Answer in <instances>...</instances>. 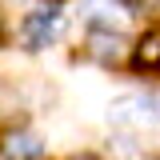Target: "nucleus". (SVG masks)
Wrapping results in <instances>:
<instances>
[{"mask_svg": "<svg viewBox=\"0 0 160 160\" xmlns=\"http://www.w3.org/2000/svg\"><path fill=\"white\" fill-rule=\"evenodd\" d=\"M112 124H120V128H152V124H160V100L148 96V92L120 96L112 104Z\"/></svg>", "mask_w": 160, "mask_h": 160, "instance_id": "f257e3e1", "label": "nucleus"}, {"mask_svg": "<svg viewBox=\"0 0 160 160\" xmlns=\"http://www.w3.org/2000/svg\"><path fill=\"white\" fill-rule=\"evenodd\" d=\"M72 160H100V156H88V152H84V156H72Z\"/></svg>", "mask_w": 160, "mask_h": 160, "instance_id": "423d86ee", "label": "nucleus"}, {"mask_svg": "<svg viewBox=\"0 0 160 160\" xmlns=\"http://www.w3.org/2000/svg\"><path fill=\"white\" fill-rule=\"evenodd\" d=\"M60 24H64V16H60L56 8L32 12V16L24 20V44H28V48H48V44L60 36Z\"/></svg>", "mask_w": 160, "mask_h": 160, "instance_id": "f03ea898", "label": "nucleus"}, {"mask_svg": "<svg viewBox=\"0 0 160 160\" xmlns=\"http://www.w3.org/2000/svg\"><path fill=\"white\" fill-rule=\"evenodd\" d=\"M136 64H140V68H156V64H160V32H144V36H140Z\"/></svg>", "mask_w": 160, "mask_h": 160, "instance_id": "20e7f679", "label": "nucleus"}, {"mask_svg": "<svg viewBox=\"0 0 160 160\" xmlns=\"http://www.w3.org/2000/svg\"><path fill=\"white\" fill-rule=\"evenodd\" d=\"M12 160H44L36 136H16L12 140Z\"/></svg>", "mask_w": 160, "mask_h": 160, "instance_id": "39448f33", "label": "nucleus"}, {"mask_svg": "<svg viewBox=\"0 0 160 160\" xmlns=\"http://www.w3.org/2000/svg\"><path fill=\"white\" fill-rule=\"evenodd\" d=\"M0 40H4V16H0Z\"/></svg>", "mask_w": 160, "mask_h": 160, "instance_id": "0eeeda50", "label": "nucleus"}, {"mask_svg": "<svg viewBox=\"0 0 160 160\" xmlns=\"http://www.w3.org/2000/svg\"><path fill=\"white\" fill-rule=\"evenodd\" d=\"M88 52L100 64H124L128 60V40L120 32H112V28H92L88 32Z\"/></svg>", "mask_w": 160, "mask_h": 160, "instance_id": "7ed1b4c3", "label": "nucleus"}]
</instances>
